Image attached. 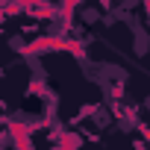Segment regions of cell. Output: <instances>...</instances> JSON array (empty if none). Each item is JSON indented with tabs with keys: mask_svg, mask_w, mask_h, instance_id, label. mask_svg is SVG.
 <instances>
[{
	"mask_svg": "<svg viewBox=\"0 0 150 150\" xmlns=\"http://www.w3.org/2000/svg\"><path fill=\"white\" fill-rule=\"evenodd\" d=\"M144 109H147V112H150V94H147V97H144Z\"/></svg>",
	"mask_w": 150,
	"mask_h": 150,
	"instance_id": "obj_2",
	"label": "cell"
},
{
	"mask_svg": "<svg viewBox=\"0 0 150 150\" xmlns=\"http://www.w3.org/2000/svg\"><path fill=\"white\" fill-rule=\"evenodd\" d=\"M132 150H150V144L141 141V138H135V141H132Z\"/></svg>",
	"mask_w": 150,
	"mask_h": 150,
	"instance_id": "obj_1",
	"label": "cell"
}]
</instances>
